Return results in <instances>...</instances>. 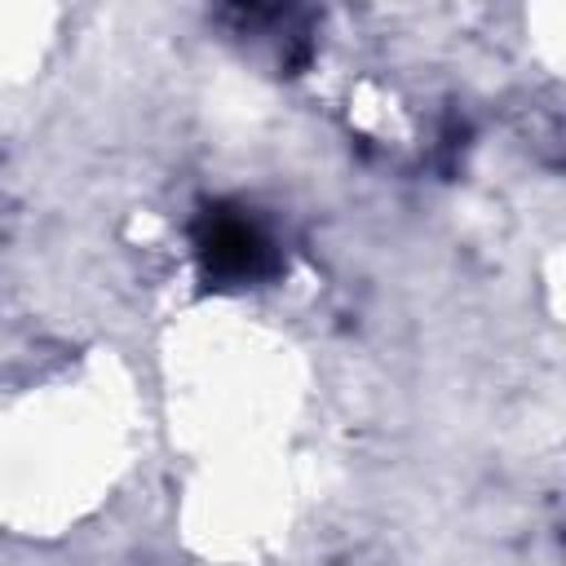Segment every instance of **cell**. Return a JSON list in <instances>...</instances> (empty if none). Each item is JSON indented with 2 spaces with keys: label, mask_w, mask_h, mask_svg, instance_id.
I'll return each mask as SVG.
<instances>
[{
  "label": "cell",
  "mask_w": 566,
  "mask_h": 566,
  "mask_svg": "<svg viewBox=\"0 0 566 566\" xmlns=\"http://www.w3.org/2000/svg\"><path fill=\"white\" fill-rule=\"evenodd\" d=\"M190 248L203 287L212 292H243L261 287L283 274V252L265 221L234 203V199H212L195 212L190 221Z\"/></svg>",
  "instance_id": "6da1fadb"
},
{
  "label": "cell",
  "mask_w": 566,
  "mask_h": 566,
  "mask_svg": "<svg viewBox=\"0 0 566 566\" xmlns=\"http://www.w3.org/2000/svg\"><path fill=\"white\" fill-rule=\"evenodd\" d=\"M226 9L239 27H270V22L283 18L287 0H226Z\"/></svg>",
  "instance_id": "7a4b0ae2"
}]
</instances>
